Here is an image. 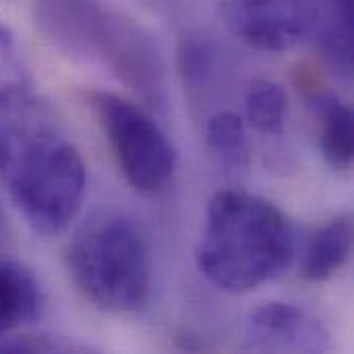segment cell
Instances as JSON below:
<instances>
[{"label": "cell", "mask_w": 354, "mask_h": 354, "mask_svg": "<svg viewBox=\"0 0 354 354\" xmlns=\"http://www.w3.org/2000/svg\"><path fill=\"white\" fill-rule=\"evenodd\" d=\"M0 183L41 234L62 232L87 187L81 151L54 108L23 83L0 85Z\"/></svg>", "instance_id": "6da1fadb"}, {"label": "cell", "mask_w": 354, "mask_h": 354, "mask_svg": "<svg viewBox=\"0 0 354 354\" xmlns=\"http://www.w3.org/2000/svg\"><path fill=\"white\" fill-rule=\"evenodd\" d=\"M295 251V230L280 207L259 195L228 189L207 205L195 261L216 288L241 295L286 272Z\"/></svg>", "instance_id": "7a4b0ae2"}, {"label": "cell", "mask_w": 354, "mask_h": 354, "mask_svg": "<svg viewBox=\"0 0 354 354\" xmlns=\"http://www.w3.org/2000/svg\"><path fill=\"white\" fill-rule=\"evenodd\" d=\"M66 263L81 295L108 313H137L151 297V261L141 232L124 218L102 216L68 245Z\"/></svg>", "instance_id": "3957f363"}, {"label": "cell", "mask_w": 354, "mask_h": 354, "mask_svg": "<svg viewBox=\"0 0 354 354\" xmlns=\"http://www.w3.org/2000/svg\"><path fill=\"white\" fill-rule=\"evenodd\" d=\"M91 108L124 180L143 195L162 193L176 172V149L160 124L135 102L104 91H87Z\"/></svg>", "instance_id": "277c9868"}, {"label": "cell", "mask_w": 354, "mask_h": 354, "mask_svg": "<svg viewBox=\"0 0 354 354\" xmlns=\"http://www.w3.org/2000/svg\"><path fill=\"white\" fill-rule=\"evenodd\" d=\"M226 29L259 52H286L313 35L326 0H214Z\"/></svg>", "instance_id": "5b68a950"}, {"label": "cell", "mask_w": 354, "mask_h": 354, "mask_svg": "<svg viewBox=\"0 0 354 354\" xmlns=\"http://www.w3.org/2000/svg\"><path fill=\"white\" fill-rule=\"evenodd\" d=\"M95 60L106 64L149 108L164 110L166 75L162 52L151 33L137 21L108 10Z\"/></svg>", "instance_id": "8992f818"}, {"label": "cell", "mask_w": 354, "mask_h": 354, "mask_svg": "<svg viewBox=\"0 0 354 354\" xmlns=\"http://www.w3.org/2000/svg\"><path fill=\"white\" fill-rule=\"evenodd\" d=\"M108 10L97 0H31L37 31L62 54L95 60Z\"/></svg>", "instance_id": "52a82bcc"}, {"label": "cell", "mask_w": 354, "mask_h": 354, "mask_svg": "<svg viewBox=\"0 0 354 354\" xmlns=\"http://www.w3.org/2000/svg\"><path fill=\"white\" fill-rule=\"evenodd\" d=\"M245 351L253 353H326L330 338L319 319L288 303L259 307L245 330Z\"/></svg>", "instance_id": "ba28073f"}, {"label": "cell", "mask_w": 354, "mask_h": 354, "mask_svg": "<svg viewBox=\"0 0 354 354\" xmlns=\"http://www.w3.org/2000/svg\"><path fill=\"white\" fill-rule=\"evenodd\" d=\"M353 216L342 214L317 228L303 249L301 280L317 284L334 278L353 253Z\"/></svg>", "instance_id": "9c48e42d"}, {"label": "cell", "mask_w": 354, "mask_h": 354, "mask_svg": "<svg viewBox=\"0 0 354 354\" xmlns=\"http://www.w3.org/2000/svg\"><path fill=\"white\" fill-rule=\"evenodd\" d=\"M44 305L41 288L29 268L0 259V336L33 322Z\"/></svg>", "instance_id": "30bf717a"}, {"label": "cell", "mask_w": 354, "mask_h": 354, "mask_svg": "<svg viewBox=\"0 0 354 354\" xmlns=\"http://www.w3.org/2000/svg\"><path fill=\"white\" fill-rule=\"evenodd\" d=\"M313 102L319 118V147L328 164L336 170L353 166V112L332 93L313 91Z\"/></svg>", "instance_id": "8fae6325"}, {"label": "cell", "mask_w": 354, "mask_h": 354, "mask_svg": "<svg viewBox=\"0 0 354 354\" xmlns=\"http://www.w3.org/2000/svg\"><path fill=\"white\" fill-rule=\"evenodd\" d=\"M324 56L342 75L353 73V0H326L315 31Z\"/></svg>", "instance_id": "7c38bea8"}, {"label": "cell", "mask_w": 354, "mask_h": 354, "mask_svg": "<svg viewBox=\"0 0 354 354\" xmlns=\"http://www.w3.org/2000/svg\"><path fill=\"white\" fill-rule=\"evenodd\" d=\"M288 112L286 89L274 79H253L245 91V116L247 122L263 133L274 135L284 127Z\"/></svg>", "instance_id": "4fadbf2b"}, {"label": "cell", "mask_w": 354, "mask_h": 354, "mask_svg": "<svg viewBox=\"0 0 354 354\" xmlns=\"http://www.w3.org/2000/svg\"><path fill=\"white\" fill-rule=\"evenodd\" d=\"M205 141L226 162L239 164L247 158V127L236 112L222 110L209 116L205 122Z\"/></svg>", "instance_id": "5bb4252c"}, {"label": "cell", "mask_w": 354, "mask_h": 354, "mask_svg": "<svg viewBox=\"0 0 354 354\" xmlns=\"http://www.w3.org/2000/svg\"><path fill=\"white\" fill-rule=\"evenodd\" d=\"M56 342H48L46 338L33 336H0V353H52L60 351Z\"/></svg>", "instance_id": "9a60e30c"}, {"label": "cell", "mask_w": 354, "mask_h": 354, "mask_svg": "<svg viewBox=\"0 0 354 354\" xmlns=\"http://www.w3.org/2000/svg\"><path fill=\"white\" fill-rule=\"evenodd\" d=\"M4 214H2V207H0V259H2V253H4V247H6V222H4Z\"/></svg>", "instance_id": "2e32d148"}]
</instances>
